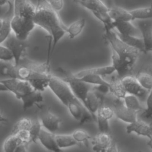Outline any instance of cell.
Returning a JSON list of instances; mask_svg holds the SVG:
<instances>
[{"instance_id":"cell-19","label":"cell","mask_w":152,"mask_h":152,"mask_svg":"<svg viewBox=\"0 0 152 152\" xmlns=\"http://www.w3.org/2000/svg\"><path fill=\"white\" fill-rule=\"evenodd\" d=\"M115 72V69L113 66L111 65H107V66H99V67H94L88 68L86 69H83L80 71L75 74H72V75L75 78H80L82 76L87 74H96L101 75L102 77L110 75Z\"/></svg>"},{"instance_id":"cell-16","label":"cell","mask_w":152,"mask_h":152,"mask_svg":"<svg viewBox=\"0 0 152 152\" xmlns=\"http://www.w3.org/2000/svg\"><path fill=\"white\" fill-rule=\"evenodd\" d=\"M102 105V99L99 94L92 88L88 92L84 106L91 114L94 120H96V113L99 107Z\"/></svg>"},{"instance_id":"cell-10","label":"cell","mask_w":152,"mask_h":152,"mask_svg":"<svg viewBox=\"0 0 152 152\" xmlns=\"http://www.w3.org/2000/svg\"><path fill=\"white\" fill-rule=\"evenodd\" d=\"M42 109L41 115L38 117L42 127L47 131L55 134L59 129L61 119L59 116L51 112L45 107H40Z\"/></svg>"},{"instance_id":"cell-30","label":"cell","mask_w":152,"mask_h":152,"mask_svg":"<svg viewBox=\"0 0 152 152\" xmlns=\"http://www.w3.org/2000/svg\"><path fill=\"white\" fill-rule=\"evenodd\" d=\"M91 12L99 20H100L103 24L104 29H113V21L110 17L107 11H103L100 10H93L91 11Z\"/></svg>"},{"instance_id":"cell-44","label":"cell","mask_w":152,"mask_h":152,"mask_svg":"<svg viewBox=\"0 0 152 152\" xmlns=\"http://www.w3.org/2000/svg\"><path fill=\"white\" fill-rule=\"evenodd\" d=\"M8 119L0 113V122H7Z\"/></svg>"},{"instance_id":"cell-38","label":"cell","mask_w":152,"mask_h":152,"mask_svg":"<svg viewBox=\"0 0 152 152\" xmlns=\"http://www.w3.org/2000/svg\"><path fill=\"white\" fill-rule=\"evenodd\" d=\"M0 60L7 62L14 61V58L11 51L4 45H0Z\"/></svg>"},{"instance_id":"cell-22","label":"cell","mask_w":152,"mask_h":152,"mask_svg":"<svg viewBox=\"0 0 152 152\" xmlns=\"http://www.w3.org/2000/svg\"><path fill=\"white\" fill-rule=\"evenodd\" d=\"M119 38L127 45L138 49L140 52L145 53L144 45L142 39L140 37L134 36H122L116 33Z\"/></svg>"},{"instance_id":"cell-28","label":"cell","mask_w":152,"mask_h":152,"mask_svg":"<svg viewBox=\"0 0 152 152\" xmlns=\"http://www.w3.org/2000/svg\"><path fill=\"white\" fill-rule=\"evenodd\" d=\"M78 79L81 80L83 82L88 83L93 86H107L109 87V82L103 79V77L96 74H87L84 76L78 78Z\"/></svg>"},{"instance_id":"cell-39","label":"cell","mask_w":152,"mask_h":152,"mask_svg":"<svg viewBox=\"0 0 152 152\" xmlns=\"http://www.w3.org/2000/svg\"><path fill=\"white\" fill-rule=\"evenodd\" d=\"M46 1L51 8L56 12H59L64 7V0H46Z\"/></svg>"},{"instance_id":"cell-35","label":"cell","mask_w":152,"mask_h":152,"mask_svg":"<svg viewBox=\"0 0 152 152\" xmlns=\"http://www.w3.org/2000/svg\"><path fill=\"white\" fill-rule=\"evenodd\" d=\"M71 134L78 144L87 142L91 138L89 134L83 129H76Z\"/></svg>"},{"instance_id":"cell-23","label":"cell","mask_w":152,"mask_h":152,"mask_svg":"<svg viewBox=\"0 0 152 152\" xmlns=\"http://www.w3.org/2000/svg\"><path fill=\"white\" fill-rule=\"evenodd\" d=\"M133 19L146 20L152 18V4L148 7H141L129 10Z\"/></svg>"},{"instance_id":"cell-15","label":"cell","mask_w":152,"mask_h":152,"mask_svg":"<svg viewBox=\"0 0 152 152\" xmlns=\"http://www.w3.org/2000/svg\"><path fill=\"white\" fill-rule=\"evenodd\" d=\"M38 140L46 149L50 151L62 152V149H61L56 144L55 134L47 131L43 128H42L40 132Z\"/></svg>"},{"instance_id":"cell-47","label":"cell","mask_w":152,"mask_h":152,"mask_svg":"<svg viewBox=\"0 0 152 152\" xmlns=\"http://www.w3.org/2000/svg\"><path fill=\"white\" fill-rule=\"evenodd\" d=\"M3 23H4V19L2 18L1 17H0V28L2 27Z\"/></svg>"},{"instance_id":"cell-24","label":"cell","mask_w":152,"mask_h":152,"mask_svg":"<svg viewBox=\"0 0 152 152\" xmlns=\"http://www.w3.org/2000/svg\"><path fill=\"white\" fill-rule=\"evenodd\" d=\"M85 25L86 20L81 18L73 22L68 27H66V33H68L69 37L74 39L78 36L83 31Z\"/></svg>"},{"instance_id":"cell-45","label":"cell","mask_w":152,"mask_h":152,"mask_svg":"<svg viewBox=\"0 0 152 152\" xmlns=\"http://www.w3.org/2000/svg\"><path fill=\"white\" fill-rule=\"evenodd\" d=\"M8 1L9 0H0V7L5 5L8 2Z\"/></svg>"},{"instance_id":"cell-25","label":"cell","mask_w":152,"mask_h":152,"mask_svg":"<svg viewBox=\"0 0 152 152\" xmlns=\"http://www.w3.org/2000/svg\"><path fill=\"white\" fill-rule=\"evenodd\" d=\"M109 91L114 95L116 98L123 99L125 95L127 94L125 88L122 83L121 80L118 78L109 82Z\"/></svg>"},{"instance_id":"cell-21","label":"cell","mask_w":152,"mask_h":152,"mask_svg":"<svg viewBox=\"0 0 152 152\" xmlns=\"http://www.w3.org/2000/svg\"><path fill=\"white\" fill-rule=\"evenodd\" d=\"M17 78V66L14 63L0 60V80Z\"/></svg>"},{"instance_id":"cell-7","label":"cell","mask_w":152,"mask_h":152,"mask_svg":"<svg viewBox=\"0 0 152 152\" xmlns=\"http://www.w3.org/2000/svg\"><path fill=\"white\" fill-rule=\"evenodd\" d=\"M4 45H5L12 53L15 66H19L23 59L24 53L28 47V44L27 43L26 40H22L18 39L12 33H11L4 43Z\"/></svg>"},{"instance_id":"cell-29","label":"cell","mask_w":152,"mask_h":152,"mask_svg":"<svg viewBox=\"0 0 152 152\" xmlns=\"http://www.w3.org/2000/svg\"><path fill=\"white\" fill-rule=\"evenodd\" d=\"M122 100L124 104L128 109L137 112H139L142 110L139 99L137 96L130 94H126Z\"/></svg>"},{"instance_id":"cell-9","label":"cell","mask_w":152,"mask_h":152,"mask_svg":"<svg viewBox=\"0 0 152 152\" xmlns=\"http://www.w3.org/2000/svg\"><path fill=\"white\" fill-rule=\"evenodd\" d=\"M114 115L119 120L128 124L136 121L138 112L128 109L124 103L122 99L116 98L113 101Z\"/></svg>"},{"instance_id":"cell-27","label":"cell","mask_w":152,"mask_h":152,"mask_svg":"<svg viewBox=\"0 0 152 152\" xmlns=\"http://www.w3.org/2000/svg\"><path fill=\"white\" fill-rule=\"evenodd\" d=\"M135 78L144 89L148 92L152 90V73L140 71L137 74Z\"/></svg>"},{"instance_id":"cell-5","label":"cell","mask_w":152,"mask_h":152,"mask_svg":"<svg viewBox=\"0 0 152 152\" xmlns=\"http://www.w3.org/2000/svg\"><path fill=\"white\" fill-rule=\"evenodd\" d=\"M104 36L110 46L112 55L120 62L133 69L140 52L123 42L112 29H104Z\"/></svg>"},{"instance_id":"cell-12","label":"cell","mask_w":152,"mask_h":152,"mask_svg":"<svg viewBox=\"0 0 152 152\" xmlns=\"http://www.w3.org/2000/svg\"><path fill=\"white\" fill-rule=\"evenodd\" d=\"M114 115L113 109L108 106L102 105L96 113V121L100 132H108L109 121Z\"/></svg>"},{"instance_id":"cell-48","label":"cell","mask_w":152,"mask_h":152,"mask_svg":"<svg viewBox=\"0 0 152 152\" xmlns=\"http://www.w3.org/2000/svg\"><path fill=\"white\" fill-rule=\"evenodd\" d=\"M137 152H142V151H137Z\"/></svg>"},{"instance_id":"cell-43","label":"cell","mask_w":152,"mask_h":152,"mask_svg":"<svg viewBox=\"0 0 152 152\" xmlns=\"http://www.w3.org/2000/svg\"><path fill=\"white\" fill-rule=\"evenodd\" d=\"M1 91H8V90H7L6 87L2 83L0 82V92Z\"/></svg>"},{"instance_id":"cell-37","label":"cell","mask_w":152,"mask_h":152,"mask_svg":"<svg viewBox=\"0 0 152 152\" xmlns=\"http://www.w3.org/2000/svg\"><path fill=\"white\" fill-rule=\"evenodd\" d=\"M141 116L145 119L152 118V90L148 94L146 99V108L144 110Z\"/></svg>"},{"instance_id":"cell-14","label":"cell","mask_w":152,"mask_h":152,"mask_svg":"<svg viewBox=\"0 0 152 152\" xmlns=\"http://www.w3.org/2000/svg\"><path fill=\"white\" fill-rule=\"evenodd\" d=\"M138 25L143 40L145 53L152 52V23L150 21L142 20Z\"/></svg>"},{"instance_id":"cell-17","label":"cell","mask_w":152,"mask_h":152,"mask_svg":"<svg viewBox=\"0 0 152 152\" xmlns=\"http://www.w3.org/2000/svg\"><path fill=\"white\" fill-rule=\"evenodd\" d=\"M113 138L108 132H99L92 140V149L94 152H105Z\"/></svg>"},{"instance_id":"cell-8","label":"cell","mask_w":152,"mask_h":152,"mask_svg":"<svg viewBox=\"0 0 152 152\" xmlns=\"http://www.w3.org/2000/svg\"><path fill=\"white\" fill-rule=\"evenodd\" d=\"M62 78L68 83L74 95L84 105L87 94L90 90L93 88L92 85L83 82L74 77L72 75Z\"/></svg>"},{"instance_id":"cell-46","label":"cell","mask_w":152,"mask_h":152,"mask_svg":"<svg viewBox=\"0 0 152 152\" xmlns=\"http://www.w3.org/2000/svg\"><path fill=\"white\" fill-rule=\"evenodd\" d=\"M147 145L151 148V149L152 150V138L151 139H149V141L147 142Z\"/></svg>"},{"instance_id":"cell-26","label":"cell","mask_w":152,"mask_h":152,"mask_svg":"<svg viewBox=\"0 0 152 152\" xmlns=\"http://www.w3.org/2000/svg\"><path fill=\"white\" fill-rule=\"evenodd\" d=\"M55 137L56 144L61 149L78 144L72 134H55Z\"/></svg>"},{"instance_id":"cell-6","label":"cell","mask_w":152,"mask_h":152,"mask_svg":"<svg viewBox=\"0 0 152 152\" xmlns=\"http://www.w3.org/2000/svg\"><path fill=\"white\" fill-rule=\"evenodd\" d=\"M12 33L19 39L26 40L36 25L33 19L20 15L13 14L10 19Z\"/></svg>"},{"instance_id":"cell-36","label":"cell","mask_w":152,"mask_h":152,"mask_svg":"<svg viewBox=\"0 0 152 152\" xmlns=\"http://www.w3.org/2000/svg\"><path fill=\"white\" fill-rule=\"evenodd\" d=\"M12 134H14L16 136L20 143H24L28 145V144L31 142V135L30 130H20Z\"/></svg>"},{"instance_id":"cell-32","label":"cell","mask_w":152,"mask_h":152,"mask_svg":"<svg viewBox=\"0 0 152 152\" xmlns=\"http://www.w3.org/2000/svg\"><path fill=\"white\" fill-rule=\"evenodd\" d=\"M42 128L43 127L38 117L31 119V126L30 129L31 142H36V141L38 140V137Z\"/></svg>"},{"instance_id":"cell-13","label":"cell","mask_w":152,"mask_h":152,"mask_svg":"<svg viewBox=\"0 0 152 152\" xmlns=\"http://www.w3.org/2000/svg\"><path fill=\"white\" fill-rule=\"evenodd\" d=\"M128 134L135 133L137 135L145 137L151 139L152 138V124L147 123L144 121L137 119L134 122L128 124L126 128Z\"/></svg>"},{"instance_id":"cell-4","label":"cell","mask_w":152,"mask_h":152,"mask_svg":"<svg viewBox=\"0 0 152 152\" xmlns=\"http://www.w3.org/2000/svg\"><path fill=\"white\" fill-rule=\"evenodd\" d=\"M8 91L13 93L15 97L22 102L24 110L43 100L42 92L36 90L28 81L17 78L0 80Z\"/></svg>"},{"instance_id":"cell-3","label":"cell","mask_w":152,"mask_h":152,"mask_svg":"<svg viewBox=\"0 0 152 152\" xmlns=\"http://www.w3.org/2000/svg\"><path fill=\"white\" fill-rule=\"evenodd\" d=\"M49 65L46 63L36 64L30 61L17 66V78L28 81L36 90L43 91L49 84L51 74Z\"/></svg>"},{"instance_id":"cell-40","label":"cell","mask_w":152,"mask_h":152,"mask_svg":"<svg viewBox=\"0 0 152 152\" xmlns=\"http://www.w3.org/2000/svg\"><path fill=\"white\" fill-rule=\"evenodd\" d=\"M78 1L79 3L84 2L96 5L105 11H108L109 10V8H107L101 0H78Z\"/></svg>"},{"instance_id":"cell-33","label":"cell","mask_w":152,"mask_h":152,"mask_svg":"<svg viewBox=\"0 0 152 152\" xmlns=\"http://www.w3.org/2000/svg\"><path fill=\"white\" fill-rule=\"evenodd\" d=\"M12 30L10 19L4 18V23L0 28V45H2L11 34Z\"/></svg>"},{"instance_id":"cell-41","label":"cell","mask_w":152,"mask_h":152,"mask_svg":"<svg viewBox=\"0 0 152 152\" xmlns=\"http://www.w3.org/2000/svg\"><path fill=\"white\" fill-rule=\"evenodd\" d=\"M105 152H119L117 144L114 140H113L110 145L109 146Z\"/></svg>"},{"instance_id":"cell-34","label":"cell","mask_w":152,"mask_h":152,"mask_svg":"<svg viewBox=\"0 0 152 152\" xmlns=\"http://www.w3.org/2000/svg\"><path fill=\"white\" fill-rule=\"evenodd\" d=\"M31 126V119L27 117L22 118L19 119L14 125L12 130V134L20 130L28 129L30 130Z\"/></svg>"},{"instance_id":"cell-1","label":"cell","mask_w":152,"mask_h":152,"mask_svg":"<svg viewBox=\"0 0 152 152\" xmlns=\"http://www.w3.org/2000/svg\"><path fill=\"white\" fill-rule=\"evenodd\" d=\"M33 21L36 26L45 30L50 37L51 42L49 45L46 61L49 65L50 56L56 45L66 33V26L61 21L58 12L51 8L46 0H37Z\"/></svg>"},{"instance_id":"cell-31","label":"cell","mask_w":152,"mask_h":152,"mask_svg":"<svg viewBox=\"0 0 152 152\" xmlns=\"http://www.w3.org/2000/svg\"><path fill=\"white\" fill-rule=\"evenodd\" d=\"M21 144L14 134H11L4 142L3 150L4 152H15L18 145Z\"/></svg>"},{"instance_id":"cell-42","label":"cell","mask_w":152,"mask_h":152,"mask_svg":"<svg viewBox=\"0 0 152 152\" xmlns=\"http://www.w3.org/2000/svg\"><path fill=\"white\" fill-rule=\"evenodd\" d=\"M27 144L21 143L17 147L15 152H27Z\"/></svg>"},{"instance_id":"cell-11","label":"cell","mask_w":152,"mask_h":152,"mask_svg":"<svg viewBox=\"0 0 152 152\" xmlns=\"http://www.w3.org/2000/svg\"><path fill=\"white\" fill-rule=\"evenodd\" d=\"M122 83L127 94L134 95L139 98H144L148 96V91L144 89L138 82L135 77L126 75L121 79Z\"/></svg>"},{"instance_id":"cell-18","label":"cell","mask_w":152,"mask_h":152,"mask_svg":"<svg viewBox=\"0 0 152 152\" xmlns=\"http://www.w3.org/2000/svg\"><path fill=\"white\" fill-rule=\"evenodd\" d=\"M113 28H115L118 34L122 36H134L139 37L141 33L138 29L135 27L131 21H116L113 22Z\"/></svg>"},{"instance_id":"cell-2","label":"cell","mask_w":152,"mask_h":152,"mask_svg":"<svg viewBox=\"0 0 152 152\" xmlns=\"http://www.w3.org/2000/svg\"><path fill=\"white\" fill-rule=\"evenodd\" d=\"M49 87L80 125L94 120L91 114L74 95L68 83L62 78L52 75Z\"/></svg>"},{"instance_id":"cell-20","label":"cell","mask_w":152,"mask_h":152,"mask_svg":"<svg viewBox=\"0 0 152 152\" xmlns=\"http://www.w3.org/2000/svg\"><path fill=\"white\" fill-rule=\"evenodd\" d=\"M108 14L113 21H131L134 20L133 17L129 11L121 7H113L109 8Z\"/></svg>"}]
</instances>
